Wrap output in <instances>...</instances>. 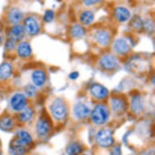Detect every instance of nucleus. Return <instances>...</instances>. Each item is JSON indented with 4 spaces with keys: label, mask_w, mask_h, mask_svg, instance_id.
<instances>
[{
    "label": "nucleus",
    "mask_w": 155,
    "mask_h": 155,
    "mask_svg": "<svg viewBox=\"0 0 155 155\" xmlns=\"http://www.w3.org/2000/svg\"><path fill=\"white\" fill-rule=\"evenodd\" d=\"M130 108L134 114H138L141 113L144 108L142 99L141 97L138 94H136L132 97L131 98V102H130Z\"/></svg>",
    "instance_id": "16"
},
{
    "label": "nucleus",
    "mask_w": 155,
    "mask_h": 155,
    "mask_svg": "<svg viewBox=\"0 0 155 155\" xmlns=\"http://www.w3.org/2000/svg\"><path fill=\"white\" fill-rule=\"evenodd\" d=\"M110 155H121V149L120 145H116L110 150Z\"/></svg>",
    "instance_id": "31"
},
{
    "label": "nucleus",
    "mask_w": 155,
    "mask_h": 155,
    "mask_svg": "<svg viewBox=\"0 0 155 155\" xmlns=\"http://www.w3.org/2000/svg\"><path fill=\"white\" fill-rule=\"evenodd\" d=\"M12 74V66L8 62L0 64V81H4L10 78Z\"/></svg>",
    "instance_id": "18"
},
{
    "label": "nucleus",
    "mask_w": 155,
    "mask_h": 155,
    "mask_svg": "<svg viewBox=\"0 0 155 155\" xmlns=\"http://www.w3.org/2000/svg\"><path fill=\"white\" fill-rule=\"evenodd\" d=\"M32 81L35 87H41L46 81V73L42 70L37 69L32 73Z\"/></svg>",
    "instance_id": "17"
},
{
    "label": "nucleus",
    "mask_w": 155,
    "mask_h": 155,
    "mask_svg": "<svg viewBox=\"0 0 155 155\" xmlns=\"http://www.w3.org/2000/svg\"><path fill=\"white\" fill-rule=\"evenodd\" d=\"M91 120L94 124L102 125L107 122L110 116L109 108L107 105L97 104L90 113Z\"/></svg>",
    "instance_id": "1"
},
{
    "label": "nucleus",
    "mask_w": 155,
    "mask_h": 155,
    "mask_svg": "<svg viewBox=\"0 0 155 155\" xmlns=\"http://www.w3.org/2000/svg\"><path fill=\"white\" fill-rule=\"evenodd\" d=\"M16 137L26 146L30 145L33 142V139H32L31 135L27 131H25V130L18 131L17 133H16Z\"/></svg>",
    "instance_id": "25"
},
{
    "label": "nucleus",
    "mask_w": 155,
    "mask_h": 155,
    "mask_svg": "<svg viewBox=\"0 0 155 155\" xmlns=\"http://www.w3.org/2000/svg\"><path fill=\"white\" fill-rule=\"evenodd\" d=\"M89 91L91 94V96L97 100L105 99V98H107L109 94V91L106 87L101 84H97V83L92 84L89 87Z\"/></svg>",
    "instance_id": "7"
},
{
    "label": "nucleus",
    "mask_w": 155,
    "mask_h": 155,
    "mask_svg": "<svg viewBox=\"0 0 155 155\" xmlns=\"http://www.w3.org/2000/svg\"><path fill=\"white\" fill-rule=\"evenodd\" d=\"M0 155H2V151H1V150H0Z\"/></svg>",
    "instance_id": "35"
},
{
    "label": "nucleus",
    "mask_w": 155,
    "mask_h": 155,
    "mask_svg": "<svg viewBox=\"0 0 155 155\" xmlns=\"http://www.w3.org/2000/svg\"><path fill=\"white\" fill-rule=\"evenodd\" d=\"M2 41H3V38H2V36H0V45L2 44Z\"/></svg>",
    "instance_id": "34"
},
{
    "label": "nucleus",
    "mask_w": 155,
    "mask_h": 155,
    "mask_svg": "<svg viewBox=\"0 0 155 155\" xmlns=\"http://www.w3.org/2000/svg\"><path fill=\"white\" fill-rule=\"evenodd\" d=\"M25 33V32L23 26L21 25H14L10 28L8 35H9L10 39L16 42V41H21V39L24 38Z\"/></svg>",
    "instance_id": "14"
},
{
    "label": "nucleus",
    "mask_w": 155,
    "mask_h": 155,
    "mask_svg": "<svg viewBox=\"0 0 155 155\" xmlns=\"http://www.w3.org/2000/svg\"><path fill=\"white\" fill-rule=\"evenodd\" d=\"M24 18V14L19 8H13L8 11L7 14L8 21L12 25H18Z\"/></svg>",
    "instance_id": "12"
},
{
    "label": "nucleus",
    "mask_w": 155,
    "mask_h": 155,
    "mask_svg": "<svg viewBox=\"0 0 155 155\" xmlns=\"http://www.w3.org/2000/svg\"><path fill=\"white\" fill-rule=\"evenodd\" d=\"M110 106H111V109L113 111L117 112H123L126 108V103H125L124 100L118 97H114L110 98Z\"/></svg>",
    "instance_id": "21"
},
{
    "label": "nucleus",
    "mask_w": 155,
    "mask_h": 155,
    "mask_svg": "<svg viewBox=\"0 0 155 155\" xmlns=\"http://www.w3.org/2000/svg\"><path fill=\"white\" fill-rule=\"evenodd\" d=\"M94 40L102 46H107L110 41V35L105 29H98L94 33Z\"/></svg>",
    "instance_id": "13"
},
{
    "label": "nucleus",
    "mask_w": 155,
    "mask_h": 155,
    "mask_svg": "<svg viewBox=\"0 0 155 155\" xmlns=\"http://www.w3.org/2000/svg\"><path fill=\"white\" fill-rule=\"evenodd\" d=\"M114 17L119 22H126L131 17V12L127 8L117 7L114 10Z\"/></svg>",
    "instance_id": "15"
},
{
    "label": "nucleus",
    "mask_w": 155,
    "mask_h": 155,
    "mask_svg": "<svg viewBox=\"0 0 155 155\" xmlns=\"http://www.w3.org/2000/svg\"><path fill=\"white\" fill-rule=\"evenodd\" d=\"M80 74L78 71H72L69 74V78L71 80H76L79 77Z\"/></svg>",
    "instance_id": "33"
},
{
    "label": "nucleus",
    "mask_w": 155,
    "mask_h": 155,
    "mask_svg": "<svg viewBox=\"0 0 155 155\" xmlns=\"http://www.w3.org/2000/svg\"><path fill=\"white\" fill-rule=\"evenodd\" d=\"M15 41H12V39L9 38V39H8L5 42V48L7 49V50H9V51L13 50V49L15 48Z\"/></svg>",
    "instance_id": "29"
},
{
    "label": "nucleus",
    "mask_w": 155,
    "mask_h": 155,
    "mask_svg": "<svg viewBox=\"0 0 155 155\" xmlns=\"http://www.w3.org/2000/svg\"><path fill=\"white\" fill-rule=\"evenodd\" d=\"M25 91L26 95L28 97H33L36 94V88L33 84H28L25 87Z\"/></svg>",
    "instance_id": "28"
},
{
    "label": "nucleus",
    "mask_w": 155,
    "mask_h": 155,
    "mask_svg": "<svg viewBox=\"0 0 155 155\" xmlns=\"http://www.w3.org/2000/svg\"><path fill=\"white\" fill-rule=\"evenodd\" d=\"M70 34L74 38H82L85 34V29L81 25H74L71 27Z\"/></svg>",
    "instance_id": "26"
},
{
    "label": "nucleus",
    "mask_w": 155,
    "mask_h": 155,
    "mask_svg": "<svg viewBox=\"0 0 155 155\" xmlns=\"http://www.w3.org/2000/svg\"><path fill=\"white\" fill-rule=\"evenodd\" d=\"M114 51L120 55L127 54L131 51V45L125 38H119L116 39L113 45Z\"/></svg>",
    "instance_id": "8"
},
{
    "label": "nucleus",
    "mask_w": 155,
    "mask_h": 155,
    "mask_svg": "<svg viewBox=\"0 0 155 155\" xmlns=\"http://www.w3.org/2000/svg\"><path fill=\"white\" fill-rule=\"evenodd\" d=\"M143 23L144 22L141 21V19L137 18V19H134V21H132V25L134 26L135 28H140L143 27Z\"/></svg>",
    "instance_id": "30"
},
{
    "label": "nucleus",
    "mask_w": 155,
    "mask_h": 155,
    "mask_svg": "<svg viewBox=\"0 0 155 155\" xmlns=\"http://www.w3.org/2000/svg\"><path fill=\"white\" fill-rule=\"evenodd\" d=\"M102 0H82V2L85 6H93L95 5L97 3H98L99 2H101Z\"/></svg>",
    "instance_id": "32"
},
{
    "label": "nucleus",
    "mask_w": 155,
    "mask_h": 155,
    "mask_svg": "<svg viewBox=\"0 0 155 155\" xmlns=\"http://www.w3.org/2000/svg\"><path fill=\"white\" fill-rule=\"evenodd\" d=\"M83 151L82 146L78 142L73 141L69 143L67 146L66 152L68 155H80Z\"/></svg>",
    "instance_id": "22"
},
{
    "label": "nucleus",
    "mask_w": 155,
    "mask_h": 155,
    "mask_svg": "<svg viewBox=\"0 0 155 155\" xmlns=\"http://www.w3.org/2000/svg\"><path fill=\"white\" fill-rule=\"evenodd\" d=\"M19 112H20V113H19L18 117H19V120H20V121H21V122H28V121L33 118V111L30 107H25L23 110H21V111Z\"/></svg>",
    "instance_id": "24"
},
{
    "label": "nucleus",
    "mask_w": 155,
    "mask_h": 155,
    "mask_svg": "<svg viewBox=\"0 0 155 155\" xmlns=\"http://www.w3.org/2000/svg\"><path fill=\"white\" fill-rule=\"evenodd\" d=\"M51 122L46 118H41L38 120L36 124V131L38 132L39 136L44 137L48 135V133L51 132Z\"/></svg>",
    "instance_id": "11"
},
{
    "label": "nucleus",
    "mask_w": 155,
    "mask_h": 155,
    "mask_svg": "<svg viewBox=\"0 0 155 155\" xmlns=\"http://www.w3.org/2000/svg\"><path fill=\"white\" fill-rule=\"evenodd\" d=\"M99 65L106 71H112L119 66L117 58L111 54H107L100 58Z\"/></svg>",
    "instance_id": "4"
},
{
    "label": "nucleus",
    "mask_w": 155,
    "mask_h": 155,
    "mask_svg": "<svg viewBox=\"0 0 155 155\" xmlns=\"http://www.w3.org/2000/svg\"><path fill=\"white\" fill-rule=\"evenodd\" d=\"M50 110H51L52 116L59 121L64 120L68 114L66 104L64 100L61 98H56L54 100L53 102L51 103Z\"/></svg>",
    "instance_id": "2"
},
{
    "label": "nucleus",
    "mask_w": 155,
    "mask_h": 155,
    "mask_svg": "<svg viewBox=\"0 0 155 155\" xmlns=\"http://www.w3.org/2000/svg\"><path fill=\"white\" fill-rule=\"evenodd\" d=\"M27 99L26 97L21 93H15L10 99V106L15 111H21L26 107Z\"/></svg>",
    "instance_id": "6"
},
{
    "label": "nucleus",
    "mask_w": 155,
    "mask_h": 155,
    "mask_svg": "<svg viewBox=\"0 0 155 155\" xmlns=\"http://www.w3.org/2000/svg\"><path fill=\"white\" fill-rule=\"evenodd\" d=\"M27 152L26 145H25L16 137L12 140L9 145L10 155H25Z\"/></svg>",
    "instance_id": "9"
},
{
    "label": "nucleus",
    "mask_w": 155,
    "mask_h": 155,
    "mask_svg": "<svg viewBox=\"0 0 155 155\" xmlns=\"http://www.w3.org/2000/svg\"><path fill=\"white\" fill-rule=\"evenodd\" d=\"M84 155H86V154H84Z\"/></svg>",
    "instance_id": "36"
},
{
    "label": "nucleus",
    "mask_w": 155,
    "mask_h": 155,
    "mask_svg": "<svg viewBox=\"0 0 155 155\" xmlns=\"http://www.w3.org/2000/svg\"><path fill=\"white\" fill-rule=\"evenodd\" d=\"M54 13L52 10H47L45 12V14H44L43 16V21L46 23H50L54 20Z\"/></svg>",
    "instance_id": "27"
},
{
    "label": "nucleus",
    "mask_w": 155,
    "mask_h": 155,
    "mask_svg": "<svg viewBox=\"0 0 155 155\" xmlns=\"http://www.w3.org/2000/svg\"><path fill=\"white\" fill-rule=\"evenodd\" d=\"M15 124L14 120L10 115L5 114L0 117V129L4 132L10 131L13 128Z\"/></svg>",
    "instance_id": "20"
},
{
    "label": "nucleus",
    "mask_w": 155,
    "mask_h": 155,
    "mask_svg": "<svg viewBox=\"0 0 155 155\" xmlns=\"http://www.w3.org/2000/svg\"><path fill=\"white\" fill-rule=\"evenodd\" d=\"M24 29L28 35L35 36L40 32V25L38 21L33 16H27L24 20Z\"/></svg>",
    "instance_id": "5"
},
{
    "label": "nucleus",
    "mask_w": 155,
    "mask_h": 155,
    "mask_svg": "<svg viewBox=\"0 0 155 155\" xmlns=\"http://www.w3.org/2000/svg\"><path fill=\"white\" fill-rule=\"evenodd\" d=\"M94 15L93 12L89 10L83 11L80 15V21L84 25H89L94 21Z\"/></svg>",
    "instance_id": "23"
},
{
    "label": "nucleus",
    "mask_w": 155,
    "mask_h": 155,
    "mask_svg": "<svg viewBox=\"0 0 155 155\" xmlns=\"http://www.w3.org/2000/svg\"><path fill=\"white\" fill-rule=\"evenodd\" d=\"M91 113V110L86 104L79 102L76 103L73 107V114L75 117L79 120H84L89 117V115Z\"/></svg>",
    "instance_id": "10"
},
{
    "label": "nucleus",
    "mask_w": 155,
    "mask_h": 155,
    "mask_svg": "<svg viewBox=\"0 0 155 155\" xmlns=\"http://www.w3.org/2000/svg\"><path fill=\"white\" fill-rule=\"evenodd\" d=\"M17 54L21 58H28L32 54L30 44L27 41H21L17 46Z\"/></svg>",
    "instance_id": "19"
},
{
    "label": "nucleus",
    "mask_w": 155,
    "mask_h": 155,
    "mask_svg": "<svg viewBox=\"0 0 155 155\" xmlns=\"http://www.w3.org/2000/svg\"><path fill=\"white\" fill-rule=\"evenodd\" d=\"M96 141L97 145L102 148L110 147L114 143V137L111 130L103 128L98 131L96 135Z\"/></svg>",
    "instance_id": "3"
}]
</instances>
